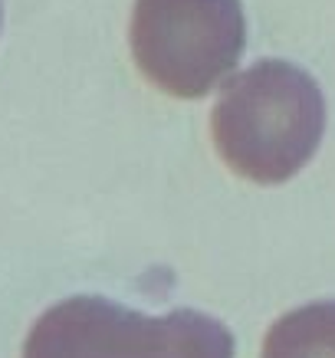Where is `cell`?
Returning a JSON list of instances; mask_svg holds the SVG:
<instances>
[{"label": "cell", "instance_id": "277c9868", "mask_svg": "<svg viewBox=\"0 0 335 358\" xmlns=\"http://www.w3.org/2000/svg\"><path fill=\"white\" fill-rule=\"evenodd\" d=\"M259 358H335V299L280 315L266 332Z\"/></svg>", "mask_w": 335, "mask_h": 358}, {"label": "cell", "instance_id": "7a4b0ae2", "mask_svg": "<svg viewBox=\"0 0 335 358\" xmlns=\"http://www.w3.org/2000/svg\"><path fill=\"white\" fill-rule=\"evenodd\" d=\"M23 358H234V336L197 309L141 315L102 296H73L36 319Z\"/></svg>", "mask_w": 335, "mask_h": 358}, {"label": "cell", "instance_id": "6da1fadb", "mask_svg": "<svg viewBox=\"0 0 335 358\" xmlns=\"http://www.w3.org/2000/svg\"><path fill=\"white\" fill-rule=\"evenodd\" d=\"M220 158L247 181L283 185L319 152L325 96L306 69L286 59H259L224 83L211 112Z\"/></svg>", "mask_w": 335, "mask_h": 358}, {"label": "cell", "instance_id": "3957f363", "mask_svg": "<svg viewBox=\"0 0 335 358\" xmlns=\"http://www.w3.org/2000/svg\"><path fill=\"white\" fill-rule=\"evenodd\" d=\"M129 36L152 86L201 99L240 63L247 17L240 0H135Z\"/></svg>", "mask_w": 335, "mask_h": 358}]
</instances>
